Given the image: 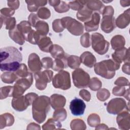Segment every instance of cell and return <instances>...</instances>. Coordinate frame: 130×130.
I'll return each mask as SVG.
<instances>
[{
  "instance_id": "obj_1",
  "label": "cell",
  "mask_w": 130,
  "mask_h": 130,
  "mask_svg": "<svg viewBox=\"0 0 130 130\" xmlns=\"http://www.w3.org/2000/svg\"><path fill=\"white\" fill-rule=\"evenodd\" d=\"M0 57V68L2 71H16L22 60L21 52L16 48L12 46L1 48Z\"/></svg>"
},
{
  "instance_id": "obj_2",
  "label": "cell",
  "mask_w": 130,
  "mask_h": 130,
  "mask_svg": "<svg viewBox=\"0 0 130 130\" xmlns=\"http://www.w3.org/2000/svg\"><path fill=\"white\" fill-rule=\"evenodd\" d=\"M50 99L45 95L38 96L32 103V117L39 123L44 121L50 110Z\"/></svg>"
},
{
  "instance_id": "obj_3",
  "label": "cell",
  "mask_w": 130,
  "mask_h": 130,
  "mask_svg": "<svg viewBox=\"0 0 130 130\" xmlns=\"http://www.w3.org/2000/svg\"><path fill=\"white\" fill-rule=\"evenodd\" d=\"M94 66V72L97 75L104 78L111 79L114 76L115 71L119 68L120 63L110 59L103 60Z\"/></svg>"
},
{
  "instance_id": "obj_4",
  "label": "cell",
  "mask_w": 130,
  "mask_h": 130,
  "mask_svg": "<svg viewBox=\"0 0 130 130\" xmlns=\"http://www.w3.org/2000/svg\"><path fill=\"white\" fill-rule=\"evenodd\" d=\"M32 82V75L30 73L27 77L20 78L18 79L13 86V98H17L22 95L30 87Z\"/></svg>"
},
{
  "instance_id": "obj_5",
  "label": "cell",
  "mask_w": 130,
  "mask_h": 130,
  "mask_svg": "<svg viewBox=\"0 0 130 130\" xmlns=\"http://www.w3.org/2000/svg\"><path fill=\"white\" fill-rule=\"evenodd\" d=\"M91 45L93 49L98 54L103 55L108 50L109 43L101 34L95 32L91 35Z\"/></svg>"
},
{
  "instance_id": "obj_6",
  "label": "cell",
  "mask_w": 130,
  "mask_h": 130,
  "mask_svg": "<svg viewBox=\"0 0 130 130\" xmlns=\"http://www.w3.org/2000/svg\"><path fill=\"white\" fill-rule=\"evenodd\" d=\"M52 84L56 88L67 90L71 87L70 74L65 71H60L52 79Z\"/></svg>"
},
{
  "instance_id": "obj_7",
  "label": "cell",
  "mask_w": 130,
  "mask_h": 130,
  "mask_svg": "<svg viewBox=\"0 0 130 130\" xmlns=\"http://www.w3.org/2000/svg\"><path fill=\"white\" fill-rule=\"evenodd\" d=\"M64 28L72 34L75 36H80L84 31L83 25L81 23L70 17H63L61 19Z\"/></svg>"
},
{
  "instance_id": "obj_8",
  "label": "cell",
  "mask_w": 130,
  "mask_h": 130,
  "mask_svg": "<svg viewBox=\"0 0 130 130\" xmlns=\"http://www.w3.org/2000/svg\"><path fill=\"white\" fill-rule=\"evenodd\" d=\"M72 78L74 85L79 88H86L90 81V76L82 69H76L72 72Z\"/></svg>"
},
{
  "instance_id": "obj_9",
  "label": "cell",
  "mask_w": 130,
  "mask_h": 130,
  "mask_svg": "<svg viewBox=\"0 0 130 130\" xmlns=\"http://www.w3.org/2000/svg\"><path fill=\"white\" fill-rule=\"evenodd\" d=\"M53 75V72L48 70L35 73L34 76L36 80V88L40 90H44L46 87L47 83H49L51 81Z\"/></svg>"
},
{
  "instance_id": "obj_10",
  "label": "cell",
  "mask_w": 130,
  "mask_h": 130,
  "mask_svg": "<svg viewBox=\"0 0 130 130\" xmlns=\"http://www.w3.org/2000/svg\"><path fill=\"white\" fill-rule=\"evenodd\" d=\"M126 108L125 101L121 98L112 99L107 104V111L112 114H118Z\"/></svg>"
},
{
  "instance_id": "obj_11",
  "label": "cell",
  "mask_w": 130,
  "mask_h": 130,
  "mask_svg": "<svg viewBox=\"0 0 130 130\" xmlns=\"http://www.w3.org/2000/svg\"><path fill=\"white\" fill-rule=\"evenodd\" d=\"M85 108L86 105L81 99L75 98L70 102V109L72 114L75 116L82 115Z\"/></svg>"
},
{
  "instance_id": "obj_12",
  "label": "cell",
  "mask_w": 130,
  "mask_h": 130,
  "mask_svg": "<svg viewBox=\"0 0 130 130\" xmlns=\"http://www.w3.org/2000/svg\"><path fill=\"white\" fill-rule=\"evenodd\" d=\"M101 29L106 33H110L115 27L113 15H104L101 23Z\"/></svg>"
},
{
  "instance_id": "obj_13",
  "label": "cell",
  "mask_w": 130,
  "mask_h": 130,
  "mask_svg": "<svg viewBox=\"0 0 130 130\" xmlns=\"http://www.w3.org/2000/svg\"><path fill=\"white\" fill-rule=\"evenodd\" d=\"M28 65L30 70L34 73L39 72L42 68V63L39 56L35 53L29 55L28 59Z\"/></svg>"
},
{
  "instance_id": "obj_14",
  "label": "cell",
  "mask_w": 130,
  "mask_h": 130,
  "mask_svg": "<svg viewBox=\"0 0 130 130\" xmlns=\"http://www.w3.org/2000/svg\"><path fill=\"white\" fill-rule=\"evenodd\" d=\"M100 21V15L97 12L92 14L90 20L84 22V27L86 31H95L99 28V24Z\"/></svg>"
},
{
  "instance_id": "obj_15",
  "label": "cell",
  "mask_w": 130,
  "mask_h": 130,
  "mask_svg": "<svg viewBox=\"0 0 130 130\" xmlns=\"http://www.w3.org/2000/svg\"><path fill=\"white\" fill-rule=\"evenodd\" d=\"M50 105L53 109L56 110L63 108L66 103V98L62 95L53 94L50 98Z\"/></svg>"
},
{
  "instance_id": "obj_16",
  "label": "cell",
  "mask_w": 130,
  "mask_h": 130,
  "mask_svg": "<svg viewBox=\"0 0 130 130\" xmlns=\"http://www.w3.org/2000/svg\"><path fill=\"white\" fill-rule=\"evenodd\" d=\"M12 107L17 111L25 110L28 106L24 96H20L17 98H13L12 100Z\"/></svg>"
},
{
  "instance_id": "obj_17",
  "label": "cell",
  "mask_w": 130,
  "mask_h": 130,
  "mask_svg": "<svg viewBox=\"0 0 130 130\" xmlns=\"http://www.w3.org/2000/svg\"><path fill=\"white\" fill-rule=\"evenodd\" d=\"M37 44L41 50L45 52H50L53 45L50 38L46 36H41Z\"/></svg>"
},
{
  "instance_id": "obj_18",
  "label": "cell",
  "mask_w": 130,
  "mask_h": 130,
  "mask_svg": "<svg viewBox=\"0 0 130 130\" xmlns=\"http://www.w3.org/2000/svg\"><path fill=\"white\" fill-rule=\"evenodd\" d=\"M113 59L119 63L122 61H125L126 58L129 59V49L122 48L120 49L115 50V52L112 54Z\"/></svg>"
},
{
  "instance_id": "obj_19",
  "label": "cell",
  "mask_w": 130,
  "mask_h": 130,
  "mask_svg": "<svg viewBox=\"0 0 130 130\" xmlns=\"http://www.w3.org/2000/svg\"><path fill=\"white\" fill-rule=\"evenodd\" d=\"M80 59L82 63L89 68H92L96 62L95 56L89 51L83 52L81 55Z\"/></svg>"
},
{
  "instance_id": "obj_20",
  "label": "cell",
  "mask_w": 130,
  "mask_h": 130,
  "mask_svg": "<svg viewBox=\"0 0 130 130\" xmlns=\"http://www.w3.org/2000/svg\"><path fill=\"white\" fill-rule=\"evenodd\" d=\"M9 35L10 37L16 43L20 45H22L25 42V38L23 37L22 34L17 27H16L12 30H9Z\"/></svg>"
},
{
  "instance_id": "obj_21",
  "label": "cell",
  "mask_w": 130,
  "mask_h": 130,
  "mask_svg": "<svg viewBox=\"0 0 130 130\" xmlns=\"http://www.w3.org/2000/svg\"><path fill=\"white\" fill-rule=\"evenodd\" d=\"M128 115H129V113L126 111L119 113V115L117 117L116 120L119 128L122 129H126V126L129 127V120L126 121V120L129 119V117L127 116Z\"/></svg>"
},
{
  "instance_id": "obj_22",
  "label": "cell",
  "mask_w": 130,
  "mask_h": 130,
  "mask_svg": "<svg viewBox=\"0 0 130 130\" xmlns=\"http://www.w3.org/2000/svg\"><path fill=\"white\" fill-rule=\"evenodd\" d=\"M129 22V9L119 15L116 19L115 23L117 26L120 28H124L127 26Z\"/></svg>"
},
{
  "instance_id": "obj_23",
  "label": "cell",
  "mask_w": 130,
  "mask_h": 130,
  "mask_svg": "<svg viewBox=\"0 0 130 130\" xmlns=\"http://www.w3.org/2000/svg\"><path fill=\"white\" fill-rule=\"evenodd\" d=\"M14 122V116L9 113H4L0 116V128L12 125Z\"/></svg>"
},
{
  "instance_id": "obj_24",
  "label": "cell",
  "mask_w": 130,
  "mask_h": 130,
  "mask_svg": "<svg viewBox=\"0 0 130 130\" xmlns=\"http://www.w3.org/2000/svg\"><path fill=\"white\" fill-rule=\"evenodd\" d=\"M92 15V11L89 9L85 4L83 8L77 13L76 17L79 20L86 22L90 19Z\"/></svg>"
},
{
  "instance_id": "obj_25",
  "label": "cell",
  "mask_w": 130,
  "mask_h": 130,
  "mask_svg": "<svg viewBox=\"0 0 130 130\" xmlns=\"http://www.w3.org/2000/svg\"><path fill=\"white\" fill-rule=\"evenodd\" d=\"M17 26L22 34L25 40L27 41L28 37L33 30V29H31V25L28 21H22L17 24Z\"/></svg>"
},
{
  "instance_id": "obj_26",
  "label": "cell",
  "mask_w": 130,
  "mask_h": 130,
  "mask_svg": "<svg viewBox=\"0 0 130 130\" xmlns=\"http://www.w3.org/2000/svg\"><path fill=\"white\" fill-rule=\"evenodd\" d=\"M112 48L117 50L123 48L125 44V40L123 36L121 35H116L113 37L111 40Z\"/></svg>"
},
{
  "instance_id": "obj_27",
  "label": "cell",
  "mask_w": 130,
  "mask_h": 130,
  "mask_svg": "<svg viewBox=\"0 0 130 130\" xmlns=\"http://www.w3.org/2000/svg\"><path fill=\"white\" fill-rule=\"evenodd\" d=\"M67 56L66 55L61 58H56L53 61L52 69L55 71H62L64 68L67 67Z\"/></svg>"
},
{
  "instance_id": "obj_28",
  "label": "cell",
  "mask_w": 130,
  "mask_h": 130,
  "mask_svg": "<svg viewBox=\"0 0 130 130\" xmlns=\"http://www.w3.org/2000/svg\"><path fill=\"white\" fill-rule=\"evenodd\" d=\"M86 6L90 10L99 11L102 13L104 6L100 1H86Z\"/></svg>"
},
{
  "instance_id": "obj_29",
  "label": "cell",
  "mask_w": 130,
  "mask_h": 130,
  "mask_svg": "<svg viewBox=\"0 0 130 130\" xmlns=\"http://www.w3.org/2000/svg\"><path fill=\"white\" fill-rule=\"evenodd\" d=\"M61 124L58 120L55 118H50L42 126L43 129H59Z\"/></svg>"
},
{
  "instance_id": "obj_30",
  "label": "cell",
  "mask_w": 130,
  "mask_h": 130,
  "mask_svg": "<svg viewBox=\"0 0 130 130\" xmlns=\"http://www.w3.org/2000/svg\"><path fill=\"white\" fill-rule=\"evenodd\" d=\"M27 4V9L30 12H35L40 6H43L47 4L46 1H26Z\"/></svg>"
},
{
  "instance_id": "obj_31",
  "label": "cell",
  "mask_w": 130,
  "mask_h": 130,
  "mask_svg": "<svg viewBox=\"0 0 130 130\" xmlns=\"http://www.w3.org/2000/svg\"><path fill=\"white\" fill-rule=\"evenodd\" d=\"M4 24L6 25V29H9V30L13 29L16 27L15 18L14 17L6 18L1 15V27Z\"/></svg>"
},
{
  "instance_id": "obj_32",
  "label": "cell",
  "mask_w": 130,
  "mask_h": 130,
  "mask_svg": "<svg viewBox=\"0 0 130 130\" xmlns=\"http://www.w3.org/2000/svg\"><path fill=\"white\" fill-rule=\"evenodd\" d=\"M50 52L51 56L55 59L61 58L66 56L65 52L62 48L57 44L53 45Z\"/></svg>"
},
{
  "instance_id": "obj_33",
  "label": "cell",
  "mask_w": 130,
  "mask_h": 130,
  "mask_svg": "<svg viewBox=\"0 0 130 130\" xmlns=\"http://www.w3.org/2000/svg\"><path fill=\"white\" fill-rule=\"evenodd\" d=\"M17 75L12 72H7L3 73L1 76L2 81L5 83L11 84L18 79Z\"/></svg>"
},
{
  "instance_id": "obj_34",
  "label": "cell",
  "mask_w": 130,
  "mask_h": 130,
  "mask_svg": "<svg viewBox=\"0 0 130 130\" xmlns=\"http://www.w3.org/2000/svg\"><path fill=\"white\" fill-rule=\"evenodd\" d=\"M36 31L41 35L46 36L49 31V26L47 22L44 21H39L35 27Z\"/></svg>"
},
{
  "instance_id": "obj_35",
  "label": "cell",
  "mask_w": 130,
  "mask_h": 130,
  "mask_svg": "<svg viewBox=\"0 0 130 130\" xmlns=\"http://www.w3.org/2000/svg\"><path fill=\"white\" fill-rule=\"evenodd\" d=\"M80 58L76 55H71L68 56L67 59L68 66L73 69H77L80 65Z\"/></svg>"
},
{
  "instance_id": "obj_36",
  "label": "cell",
  "mask_w": 130,
  "mask_h": 130,
  "mask_svg": "<svg viewBox=\"0 0 130 130\" xmlns=\"http://www.w3.org/2000/svg\"><path fill=\"white\" fill-rule=\"evenodd\" d=\"M13 86H7L2 87L0 89L1 100L7 98L8 96H13Z\"/></svg>"
},
{
  "instance_id": "obj_37",
  "label": "cell",
  "mask_w": 130,
  "mask_h": 130,
  "mask_svg": "<svg viewBox=\"0 0 130 130\" xmlns=\"http://www.w3.org/2000/svg\"><path fill=\"white\" fill-rule=\"evenodd\" d=\"M70 125L72 129L79 130L85 129L86 128V124L83 120L79 119H76L72 120Z\"/></svg>"
},
{
  "instance_id": "obj_38",
  "label": "cell",
  "mask_w": 130,
  "mask_h": 130,
  "mask_svg": "<svg viewBox=\"0 0 130 130\" xmlns=\"http://www.w3.org/2000/svg\"><path fill=\"white\" fill-rule=\"evenodd\" d=\"M67 111L64 109H56L53 115V117L58 121H63L67 118Z\"/></svg>"
},
{
  "instance_id": "obj_39",
  "label": "cell",
  "mask_w": 130,
  "mask_h": 130,
  "mask_svg": "<svg viewBox=\"0 0 130 130\" xmlns=\"http://www.w3.org/2000/svg\"><path fill=\"white\" fill-rule=\"evenodd\" d=\"M87 122L91 127H96L100 123V118L98 114H91L88 117Z\"/></svg>"
},
{
  "instance_id": "obj_40",
  "label": "cell",
  "mask_w": 130,
  "mask_h": 130,
  "mask_svg": "<svg viewBox=\"0 0 130 130\" xmlns=\"http://www.w3.org/2000/svg\"><path fill=\"white\" fill-rule=\"evenodd\" d=\"M86 3V1H74L70 2L69 6L72 10L79 11L83 8Z\"/></svg>"
},
{
  "instance_id": "obj_41",
  "label": "cell",
  "mask_w": 130,
  "mask_h": 130,
  "mask_svg": "<svg viewBox=\"0 0 130 130\" xmlns=\"http://www.w3.org/2000/svg\"><path fill=\"white\" fill-rule=\"evenodd\" d=\"M102 84L101 81L96 77H93L89 81L88 86L91 90L96 91L99 90L102 87Z\"/></svg>"
},
{
  "instance_id": "obj_42",
  "label": "cell",
  "mask_w": 130,
  "mask_h": 130,
  "mask_svg": "<svg viewBox=\"0 0 130 130\" xmlns=\"http://www.w3.org/2000/svg\"><path fill=\"white\" fill-rule=\"evenodd\" d=\"M29 73H30L28 72L26 65L24 63L20 64L18 69L15 71V74L17 75L18 77L20 78L27 77Z\"/></svg>"
},
{
  "instance_id": "obj_43",
  "label": "cell",
  "mask_w": 130,
  "mask_h": 130,
  "mask_svg": "<svg viewBox=\"0 0 130 130\" xmlns=\"http://www.w3.org/2000/svg\"><path fill=\"white\" fill-rule=\"evenodd\" d=\"M110 96V92L107 89L105 88L99 89L96 94L97 98L101 101H105L107 100Z\"/></svg>"
},
{
  "instance_id": "obj_44",
  "label": "cell",
  "mask_w": 130,
  "mask_h": 130,
  "mask_svg": "<svg viewBox=\"0 0 130 130\" xmlns=\"http://www.w3.org/2000/svg\"><path fill=\"white\" fill-rule=\"evenodd\" d=\"M50 10L47 8L43 7L40 8L38 11V16L43 19H47L50 16Z\"/></svg>"
},
{
  "instance_id": "obj_45",
  "label": "cell",
  "mask_w": 130,
  "mask_h": 130,
  "mask_svg": "<svg viewBox=\"0 0 130 130\" xmlns=\"http://www.w3.org/2000/svg\"><path fill=\"white\" fill-rule=\"evenodd\" d=\"M52 28L53 30L56 32H60L62 31L64 28L62 25L61 19H55L52 22Z\"/></svg>"
},
{
  "instance_id": "obj_46",
  "label": "cell",
  "mask_w": 130,
  "mask_h": 130,
  "mask_svg": "<svg viewBox=\"0 0 130 130\" xmlns=\"http://www.w3.org/2000/svg\"><path fill=\"white\" fill-rule=\"evenodd\" d=\"M80 43L81 45L84 47L87 48L90 46V35L89 33L86 32L81 37Z\"/></svg>"
},
{
  "instance_id": "obj_47",
  "label": "cell",
  "mask_w": 130,
  "mask_h": 130,
  "mask_svg": "<svg viewBox=\"0 0 130 130\" xmlns=\"http://www.w3.org/2000/svg\"><path fill=\"white\" fill-rule=\"evenodd\" d=\"M54 9L58 13H64L69 10L70 7L69 5L63 1H60L59 4L55 7Z\"/></svg>"
},
{
  "instance_id": "obj_48",
  "label": "cell",
  "mask_w": 130,
  "mask_h": 130,
  "mask_svg": "<svg viewBox=\"0 0 130 130\" xmlns=\"http://www.w3.org/2000/svg\"><path fill=\"white\" fill-rule=\"evenodd\" d=\"M41 62L42 63V67L45 69H49L52 68L53 61L51 58L49 57H44L42 59Z\"/></svg>"
},
{
  "instance_id": "obj_49",
  "label": "cell",
  "mask_w": 130,
  "mask_h": 130,
  "mask_svg": "<svg viewBox=\"0 0 130 130\" xmlns=\"http://www.w3.org/2000/svg\"><path fill=\"white\" fill-rule=\"evenodd\" d=\"M15 12V10L11 8H4L1 10V15L5 17H11Z\"/></svg>"
},
{
  "instance_id": "obj_50",
  "label": "cell",
  "mask_w": 130,
  "mask_h": 130,
  "mask_svg": "<svg viewBox=\"0 0 130 130\" xmlns=\"http://www.w3.org/2000/svg\"><path fill=\"white\" fill-rule=\"evenodd\" d=\"M113 94L116 96H122L124 95L126 93L125 88L119 86H116L113 88L112 90Z\"/></svg>"
},
{
  "instance_id": "obj_51",
  "label": "cell",
  "mask_w": 130,
  "mask_h": 130,
  "mask_svg": "<svg viewBox=\"0 0 130 130\" xmlns=\"http://www.w3.org/2000/svg\"><path fill=\"white\" fill-rule=\"evenodd\" d=\"M28 20L31 26L32 27H35L37 23L39 21V19L38 18V15H37V14L31 13L28 16Z\"/></svg>"
},
{
  "instance_id": "obj_52",
  "label": "cell",
  "mask_w": 130,
  "mask_h": 130,
  "mask_svg": "<svg viewBox=\"0 0 130 130\" xmlns=\"http://www.w3.org/2000/svg\"><path fill=\"white\" fill-rule=\"evenodd\" d=\"M24 96L26 102L27 103L28 106H29L33 103L34 101L38 96V95L35 93L30 92L26 94Z\"/></svg>"
},
{
  "instance_id": "obj_53",
  "label": "cell",
  "mask_w": 130,
  "mask_h": 130,
  "mask_svg": "<svg viewBox=\"0 0 130 130\" xmlns=\"http://www.w3.org/2000/svg\"><path fill=\"white\" fill-rule=\"evenodd\" d=\"M79 95L81 98L87 102H89L90 100L91 95L89 91L85 89H82L80 91Z\"/></svg>"
},
{
  "instance_id": "obj_54",
  "label": "cell",
  "mask_w": 130,
  "mask_h": 130,
  "mask_svg": "<svg viewBox=\"0 0 130 130\" xmlns=\"http://www.w3.org/2000/svg\"><path fill=\"white\" fill-rule=\"evenodd\" d=\"M103 16L104 15H113L114 10L113 7L110 6H108L105 7L102 12Z\"/></svg>"
},
{
  "instance_id": "obj_55",
  "label": "cell",
  "mask_w": 130,
  "mask_h": 130,
  "mask_svg": "<svg viewBox=\"0 0 130 130\" xmlns=\"http://www.w3.org/2000/svg\"><path fill=\"white\" fill-rule=\"evenodd\" d=\"M8 6L11 9L13 10L17 9L19 6V2L18 1H9L7 2Z\"/></svg>"
},
{
  "instance_id": "obj_56",
  "label": "cell",
  "mask_w": 130,
  "mask_h": 130,
  "mask_svg": "<svg viewBox=\"0 0 130 130\" xmlns=\"http://www.w3.org/2000/svg\"><path fill=\"white\" fill-rule=\"evenodd\" d=\"M126 83H129L127 79L123 77H120L115 81V84L118 86H125L126 85Z\"/></svg>"
},
{
  "instance_id": "obj_57",
  "label": "cell",
  "mask_w": 130,
  "mask_h": 130,
  "mask_svg": "<svg viewBox=\"0 0 130 130\" xmlns=\"http://www.w3.org/2000/svg\"><path fill=\"white\" fill-rule=\"evenodd\" d=\"M34 127H37L38 129H40V127L39 126V125L35 123H30L29 125H28L27 126V129H35V128H34Z\"/></svg>"
},
{
  "instance_id": "obj_58",
  "label": "cell",
  "mask_w": 130,
  "mask_h": 130,
  "mask_svg": "<svg viewBox=\"0 0 130 130\" xmlns=\"http://www.w3.org/2000/svg\"><path fill=\"white\" fill-rule=\"evenodd\" d=\"M48 2L50 6H53L55 8L59 4L60 1H49Z\"/></svg>"
},
{
  "instance_id": "obj_59",
  "label": "cell",
  "mask_w": 130,
  "mask_h": 130,
  "mask_svg": "<svg viewBox=\"0 0 130 130\" xmlns=\"http://www.w3.org/2000/svg\"><path fill=\"white\" fill-rule=\"evenodd\" d=\"M108 126L105 124H101L96 126L95 129H108Z\"/></svg>"
}]
</instances>
